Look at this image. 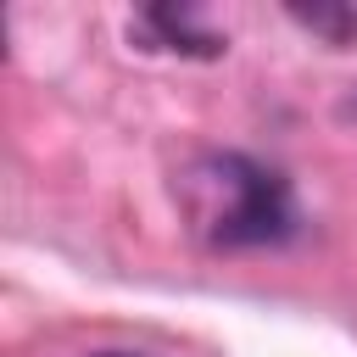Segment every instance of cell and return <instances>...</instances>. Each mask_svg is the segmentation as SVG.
Segmentation results:
<instances>
[{"mask_svg":"<svg viewBox=\"0 0 357 357\" xmlns=\"http://www.w3.org/2000/svg\"><path fill=\"white\" fill-rule=\"evenodd\" d=\"M178 195H184V212L195 223V234L206 245H273L296 229V201H290V184L240 156V151H206L184 167L178 178Z\"/></svg>","mask_w":357,"mask_h":357,"instance_id":"cell-1","label":"cell"},{"mask_svg":"<svg viewBox=\"0 0 357 357\" xmlns=\"http://www.w3.org/2000/svg\"><path fill=\"white\" fill-rule=\"evenodd\" d=\"M139 28L156 39V50H184V56H218L223 39L212 28H201L195 11H173V6H156L139 17Z\"/></svg>","mask_w":357,"mask_h":357,"instance_id":"cell-2","label":"cell"},{"mask_svg":"<svg viewBox=\"0 0 357 357\" xmlns=\"http://www.w3.org/2000/svg\"><path fill=\"white\" fill-rule=\"evenodd\" d=\"M296 22H307L312 33H329V39H357V11H324V6H312V11H290Z\"/></svg>","mask_w":357,"mask_h":357,"instance_id":"cell-3","label":"cell"},{"mask_svg":"<svg viewBox=\"0 0 357 357\" xmlns=\"http://www.w3.org/2000/svg\"><path fill=\"white\" fill-rule=\"evenodd\" d=\"M95 357H128V351H95Z\"/></svg>","mask_w":357,"mask_h":357,"instance_id":"cell-4","label":"cell"}]
</instances>
